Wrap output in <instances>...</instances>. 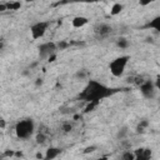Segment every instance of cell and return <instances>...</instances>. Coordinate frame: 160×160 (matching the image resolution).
<instances>
[{"instance_id":"cell-1","label":"cell","mask_w":160,"mask_h":160,"mask_svg":"<svg viewBox=\"0 0 160 160\" xmlns=\"http://www.w3.org/2000/svg\"><path fill=\"white\" fill-rule=\"evenodd\" d=\"M115 89H110L108 86H105L104 84L96 81V80H89L86 86L82 89V91L80 92L79 98L81 100H85L88 102H92V101H100L108 96H110L112 92H115Z\"/></svg>"},{"instance_id":"cell-2","label":"cell","mask_w":160,"mask_h":160,"mask_svg":"<svg viewBox=\"0 0 160 160\" xmlns=\"http://www.w3.org/2000/svg\"><path fill=\"white\" fill-rule=\"evenodd\" d=\"M35 125L31 119H24L16 122L15 125V134L19 139H28L34 134Z\"/></svg>"},{"instance_id":"cell-3","label":"cell","mask_w":160,"mask_h":160,"mask_svg":"<svg viewBox=\"0 0 160 160\" xmlns=\"http://www.w3.org/2000/svg\"><path fill=\"white\" fill-rule=\"evenodd\" d=\"M130 60V56L129 55H122V56H119L116 59H114L110 64H109V69H110V72L116 76V78H120L122 76L124 71H125V68L128 65Z\"/></svg>"},{"instance_id":"cell-4","label":"cell","mask_w":160,"mask_h":160,"mask_svg":"<svg viewBox=\"0 0 160 160\" xmlns=\"http://www.w3.org/2000/svg\"><path fill=\"white\" fill-rule=\"evenodd\" d=\"M158 89H159V86L152 80H144L140 85V92L146 99H154Z\"/></svg>"},{"instance_id":"cell-5","label":"cell","mask_w":160,"mask_h":160,"mask_svg":"<svg viewBox=\"0 0 160 160\" xmlns=\"http://www.w3.org/2000/svg\"><path fill=\"white\" fill-rule=\"evenodd\" d=\"M49 25H50L49 21H38V22L32 24V25L30 26V34H31V38H32L34 40L41 39V38L45 35V32H46Z\"/></svg>"},{"instance_id":"cell-6","label":"cell","mask_w":160,"mask_h":160,"mask_svg":"<svg viewBox=\"0 0 160 160\" xmlns=\"http://www.w3.org/2000/svg\"><path fill=\"white\" fill-rule=\"evenodd\" d=\"M56 44L52 42V41H48V42H44L39 46V56L41 59H49L51 55L55 54L56 51Z\"/></svg>"},{"instance_id":"cell-7","label":"cell","mask_w":160,"mask_h":160,"mask_svg":"<svg viewBox=\"0 0 160 160\" xmlns=\"http://www.w3.org/2000/svg\"><path fill=\"white\" fill-rule=\"evenodd\" d=\"M94 31H95V35L98 38L104 39V38H108L112 32V26L109 25V24H106V22H100V24H98L95 26Z\"/></svg>"},{"instance_id":"cell-8","label":"cell","mask_w":160,"mask_h":160,"mask_svg":"<svg viewBox=\"0 0 160 160\" xmlns=\"http://www.w3.org/2000/svg\"><path fill=\"white\" fill-rule=\"evenodd\" d=\"M135 160H151L152 151L150 148H139L134 151Z\"/></svg>"},{"instance_id":"cell-9","label":"cell","mask_w":160,"mask_h":160,"mask_svg":"<svg viewBox=\"0 0 160 160\" xmlns=\"http://www.w3.org/2000/svg\"><path fill=\"white\" fill-rule=\"evenodd\" d=\"M61 154V149L60 148H54V146H51V148H49L48 150H46V152H45V155H44V160H54L55 158H58L59 155Z\"/></svg>"},{"instance_id":"cell-10","label":"cell","mask_w":160,"mask_h":160,"mask_svg":"<svg viewBox=\"0 0 160 160\" xmlns=\"http://www.w3.org/2000/svg\"><path fill=\"white\" fill-rule=\"evenodd\" d=\"M88 22H89V20H88V18H85V16H75V18L71 20V24H72L74 28H82V26H85Z\"/></svg>"},{"instance_id":"cell-11","label":"cell","mask_w":160,"mask_h":160,"mask_svg":"<svg viewBox=\"0 0 160 160\" xmlns=\"http://www.w3.org/2000/svg\"><path fill=\"white\" fill-rule=\"evenodd\" d=\"M145 28H150V29H154V30L159 31V30H160V16L154 18L151 21H149V22L145 25Z\"/></svg>"},{"instance_id":"cell-12","label":"cell","mask_w":160,"mask_h":160,"mask_svg":"<svg viewBox=\"0 0 160 160\" xmlns=\"http://www.w3.org/2000/svg\"><path fill=\"white\" fill-rule=\"evenodd\" d=\"M149 128V120H146V119H142V120H140V122L138 124V126H136V132H139V134H142V132H145L146 131V129Z\"/></svg>"},{"instance_id":"cell-13","label":"cell","mask_w":160,"mask_h":160,"mask_svg":"<svg viewBox=\"0 0 160 160\" xmlns=\"http://www.w3.org/2000/svg\"><path fill=\"white\" fill-rule=\"evenodd\" d=\"M46 139H48L46 131L40 130V131L38 132V135H36V142H38V144H44V142L46 141Z\"/></svg>"},{"instance_id":"cell-14","label":"cell","mask_w":160,"mask_h":160,"mask_svg":"<svg viewBox=\"0 0 160 160\" xmlns=\"http://www.w3.org/2000/svg\"><path fill=\"white\" fill-rule=\"evenodd\" d=\"M122 4H120V2H115L114 5H112V8H111V10H110V15H118V14H120L121 12V10H122Z\"/></svg>"},{"instance_id":"cell-15","label":"cell","mask_w":160,"mask_h":160,"mask_svg":"<svg viewBox=\"0 0 160 160\" xmlns=\"http://www.w3.org/2000/svg\"><path fill=\"white\" fill-rule=\"evenodd\" d=\"M6 4V10H18L21 6V2L19 1H10V2H5Z\"/></svg>"},{"instance_id":"cell-16","label":"cell","mask_w":160,"mask_h":160,"mask_svg":"<svg viewBox=\"0 0 160 160\" xmlns=\"http://www.w3.org/2000/svg\"><path fill=\"white\" fill-rule=\"evenodd\" d=\"M116 45H118L120 49H126V48L129 46V41H128L125 38H120V39H118Z\"/></svg>"},{"instance_id":"cell-17","label":"cell","mask_w":160,"mask_h":160,"mask_svg":"<svg viewBox=\"0 0 160 160\" xmlns=\"http://www.w3.org/2000/svg\"><path fill=\"white\" fill-rule=\"evenodd\" d=\"M121 160H135V156H134V152L132 151H124L122 155H121Z\"/></svg>"},{"instance_id":"cell-18","label":"cell","mask_w":160,"mask_h":160,"mask_svg":"<svg viewBox=\"0 0 160 160\" xmlns=\"http://www.w3.org/2000/svg\"><path fill=\"white\" fill-rule=\"evenodd\" d=\"M71 129H72V126H71L70 122H65V124H62V130H64V132H69Z\"/></svg>"},{"instance_id":"cell-19","label":"cell","mask_w":160,"mask_h":160,"mask_svg":"<svg viewBox=\"0 0 160 160\" xmlns=\"http://www.w3.org/2000/svg\"><path fill=\"white\" fill-rule=\"evenodd\" d=\"M98 105V101H92V102H89V105L86 106V109H85V111H91L95 106Z\"/></svg>"},{"instance_id":"cell-20","label":"cell","mask_w":160,"mask_h":160,"mask_svg":"<svg viewBox=\"0 0 160 160\" xmlns=\"http://www.w3.org/2000/svg\"><path fill=\"white\" fill-rule=\"evenodd\" d=\"M128 134V130H126V128H122L120 131H119V134H118V138H120V139H122L125 135Z\"/></svg>"},{"instance_id":"cell-21","label":"cell","mask_w":160,"mask_h":160,"mask_svg":"<svg viewBox=\"0 0 160 160\" xmlns=\"http://www.w3.org/2000/svg\"><path fill=\"white\" fill-rule=\"evenodd\" d=\"M95 149H96V146H88L85 150H84V154H89V152H92V151H95Z\"/></svg>"},{"instance_id":"cell-22","label":"cell","mask_w":160,"mask_h":160,"mask_svg":"<svg viewBox=\"0 0 160 160\" xmlns=\"http://www.w3.org/2000/svg\"><path fill=\"white\" fill-rule=\"evenodd\" d=\"M6 128V121L0 116V129H5Z\"/></svg>"},{"instance_id":"cell-23","label":"cell","mask_w":160,"mask_h":160,"mask_svg":"<svg viewBox=\"0 0 160 160\" xmlns=\"http://www.w3.org/2000/svg\"><path fill=\"white\" fill-rule=\"evenodd\" d=\"M76 76H79V78H81V79H82V78H85V76H86V72L81 70V71H79V72L76 74Z\"/></svg>"},{"instance_id":"cell-24","label":"cell","mask_w":160,"mask_h":160,"mask_svg":"<svg viewBox=\"0 0 160 160\" xmlns=\"http://www.w3.org/2000/svg\"><path fill=\"white\" fill-rule=\"evenodd\" d=\"M5 10H6V4H5V2L0 4V12H1V11H5Z\"/></svg>"},{"instance_id":"cell-25","label":"cell","mask_w":160,"mask_h":160,"mask_svg":"<svg viewBox=\"0 0 160 160\" xmlns=\"http://www.w3.org/2000/svg\"><path fill=\"white\" fill-rule=\"evenodd\" d=\"M94 160H109V158H108V156H100V158L94 159Z\"/></svg>"},{"instance_id":"cell-26","label":"cell","mask_w":160,"mask_h":160,"mask_svg":"<svg viewBox=\"0 0 160 160\" xmlns=\"http://www.w3.org/2000/svg\"><path fill=\"white\" fill-rule=\"evenodd\" d=\"M36 158H38V159H41V158H42V155H41L40 152H38V154H36Z\"/></svg>"}]
</instances>
